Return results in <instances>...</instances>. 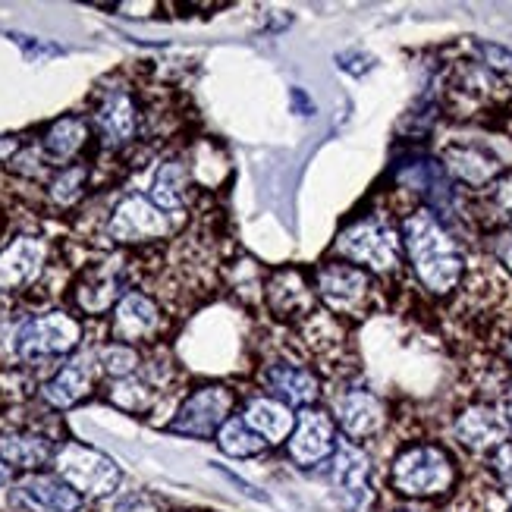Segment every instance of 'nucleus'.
I'll use <instances>...</instances> for the list:
<instances>
[{"label": "nucleus", "mask_w": 512, "mask_h": 512, "mask_svg": "<svg viewBox=\"0 0 512 512\" xmlns=\"http://www.w3.org/2000/svg\"><path fill=\"white\" fill-rule=\"evenodd\" d=\"M48 249L35 236H19L16 242L0 252V293H13L38 280Z\"/></svg>", "instance_id": "9"}, {"label": "nucleus", "mask_w": 512, "mask_h": 512, "mask_svg": "<svg viewBox=\"0 0 512 512\" xmlns=\"http://www.w3.org/2000/svg\"><path fill=\"white\" fill-rule=\"evenodd\" d=\"M333 450H337L333 447V428L324 412L305 409L302 415H296V428L289 434V456L299 465H315Z\"/></svg>", "instance_id": "12"}, {"label": "nucleus", "mask_w": 512, "mask_h": 512, "mask_svg": "<svg viewBox=\"0 0 512 512\" xmlns=\"http://www.w3.org/2000/svg\"><path fill=\"white\" fill-rule=\"evenodd\" d=\"M393 487L406 497H440L456 484V465L434 443H415L396 456L390 469Z\"/></svg>", "instance_id": "2"}, {"label": "nucleus", "mask_w": 512, "mask_h": 512, "mask_svg": "<svg viewBox=\"0 0 512 512\" xmlns=\"http://www.w3.org/2000/svg\"><path fill=\"white\" fill-rule=\"evenodd\" d=\"M246 425L258 434V437H264L267 443H280V440H286L289 434H293V428H296V415H293V409H289L286 403H280V399H271V396H258V399H252L249 403V409H246Z\"/></svg>", "instance_id": "18"}, {"label": "nucleus", "mask_w": 512, "mask_h": 512, "mask_svg": "<svg viewBox=\"0 0 512 512\" xmlns=\"http://www.w3.org/2000/svg\"><path fill=\"white\" fill-rule=\"evenodd\" d=\"M117 280L110 277V274H95L92 280H88L82 289H79V305L85 308V311H92V315H98V311H107L110 305L117 302Z\"/></svg>", "instance_id": "26"}, {"label": "nucleus", "mask_w": 512, "mask_h": 512, "mask_svg": "<svg viewBox=\"0 0 512 512\" xmlns=\"http://www.w3.org/2000/svg\"><path fill=\"white\" fill-rule=\"evenodd\" d=\"M98 362L110 377L123 381V377H132V371L139 368V352H136V346H129V343H110V346L101 349Z\"/></svg>", "instance_id": "27"}, {"label": "nucleus", "mask_w": 512, "mask_h": 512, "mask_svg": "<svg viewBox=\"0 0 512 512\" xmlns=\"http://www.w3.org/2000/svg\"><path fill=\"white\" fill-rule=\"evenodd\" d=\"M494 198H497L500 211H506V217H512V173H509V176H503V180L497 183Z\"/></svg>", "instance_id": "30"}, {"label": "nucleus", "mask_w": 512, "mask_h": 512, "mask_svg": "<svg viewBox=\"0 0 512 512\" xmlns=\"http://www.w3.org/2000/svg\"><path fill=\"white\" fill-rule=\"evenodd\" d=\"M107 233L114 242H148L170 233V217L145 195H126L110 214Z\"/></svg>", "instance_id": "6"}, {"label": "nucleus", "mask_w": 512, "mask_h": 512, "mask_svg": "<svg viewBox=\"0 0 512 512\" xmlns=\"http://www.w3.org/2000/svg\"><path fill=\"white\" fill-rule=\"evenodd\" d=\"M88 390H92V359L82 355V359L63 365L51 381L41 387V396H44V403L54 409H70Z\"/></svg>", "instance_id": "16"}, {"label": "nucleus", "mask_w": 512, "mask_h": 512, "mask_svg": "<svg viewBox=\"0 0 512 512\" xmlns=\"http://www.w3.org/2000/svg\"><path fill=\"white\" fill-rule=\"evenodd\" d=\"M161 330V311L148 296L126 293L114 308V337L120 343H142Z\"/></svg>", "instance_id": "14"}, {"label": "nucleus", "mask_w": 512, "mask_h": 512, "mask_svg": "<svg viewBox=\"0 0 512 512\" xmlns=\"http://www.w3.org/2000/svg\"><path fill=\"white\" fill-rule=\"evenodd\" d=\"M16 151H19V142L16 139H0V161H10Z\"/></svg>", "instance_id": "31"}, {"label": "nucleus", "mask_w": 512, "mask_h": 512, "mask_svg": "<svg viewBox=\"0 0 512 512\" xmlns=\"http://www.w3.org/2000/svg\"><path fill=\"white\" fill-rule=\"evenodd\" d=\"M186 186H189L186 167L180 161H167V164H161L158 176H154L151 202L161 211H180L186 205Z\"/></svg>", "instance_id": "21"}, {"label": "nucleus", "mask_w": 512, "mask_h": 512, "mask_svg": "<svg viewBox=\"0 0 512 512\" xmlns=\"http://www.w3.org/2000/svg\"><path fill=\"white\" fill-rule=\"evenodd\" d=\"M57 456L54 443L38 434H0V459L16 469L35 472Z\"/></svg>", "instance_id": "20"}, {"label": "nucleus", "mask_w": 512, "mask_h": 512, "mask_svg": "<svg viewBox=\"0 0 512 512\" xmlns=\"http://www.w3.org/2000/svg\"><path fill=\"white\" fill-rule=\"evenodd\" d=\"M114 403L123 409H145L151 403V393L142 381H136V377H123V381H117V387H114Z\"/></svg>", "instance_id": "28"}, {"label": "nucleus", "mask_w": 512, "mask_h": 512, "mask_svg": "<svg viewBox=\"0 0 512 512\" xmlns=\"http://www.w3.org/2000/svg\"><path fill=\"white\" fill-rule=\"evenodd\" d=\"M403 242L412 258V267L418 280L431 293L443 296L459 283L462 277V255L456 249L453 236L437 224L431 211H415L403 224Z\"/></svg>", "instance_id": "1"}, {"label": "nucleus", "mask_w": 512, "mask_h": 512, "mask_svg": "<svg viewBox=\"0 0 512 512\" xmlns=\"http://www.w3.org/2000/svg\"><path fill=\"white\" fill-rule=\"evenodd\" d=\"M506 421H509V431H512V399L506 403Z\"/></svg>", "instance_id": "35"}, {"label": "nucleus", "mask_w": 512, "mask_h": 512, "mask_svg": "<svg viewBox=\"0 0 512 512\" xmlns=\"http://www.w3.org/2000/svg\"><path fill=\"white\" fill-rule=\"evenodd\" d=\"M494 472H497V478L506 487H512V443H503V447H497V453H494Z\"/></svg>", "instance_id": "29"}, {"label": "nucleus", "mask_w": 512, "mask_h": 512, "mask_svg": "<svg viewBox=\"0 0 512 512\" xmlns=\"http://www.w3.org/2000/svg\"><path fill=\"white\" fill-rule=\"evenodd\" d=\"M453 431H456L462 447L484 453V450L503 447L506 437H509V421L503 412H497L491 406H469L456 418Z\"/></svg>", "instance_id": "10"}, {"label": "nucleus", "mask_w": 512, "mask_h": 512, "mask_svg": "<svg viewBox=\"0 0 512 512\" xmlns=\"http://www.w3.org/2000/svg\"><path fill=\"white\" fill-rule=\"evenodd\" d=\"M337 252L346 255L349 261L368 264L371 271H393L399 264V236L393 227H387L384 220L368 217L352 224L340 233L337 239Z\"/></svg>", "instance_id": "4"}, {"label": "nucleus", "mask_w": 512, "mask_h": 512, "mask_svg": "<svg viewBox=\"0 0 512 512\" xmlns=\"http://www.w3.org/2000/svg\"><path fill=\"white\" fill-rule=\"evenodd\" d=\"M264 384L271 393H277L280 403H286V406H311L318 399V377L293 362L267 365Z\"/></svg>", "instance_id": "15"}, {"label": "nucleus", "mask_w": 512, "mask_h": 512, "mask_svg": "<svg viewBox=\"0 0 512 512\" xmlns=\"http://www.w3.org/2000/svg\"><path fill=\"white\" fill-rule=\"evenodd\" d=\"M337 421L349 437H371L384 421V409L368 390H349L337 399Z\"/></svg>", "instance_id": "17"}, {"label": "nucleus", "mask_w": 512, "mask_h": 512, "mask_svg": "<svg viewBox=\"0 0 512 512\" xmlns=\"http://www.w3.org/2000/svg\"><path fill=\"white\" fill-rule=\"evenodd\" d=\"M82 337V327L76 318L63 315V311H51V315L32 318L16 337V352L26 362L32 359H48V355H66L76 349Z\"/></svg>", "instance_id": "5"}, {"label": "nucleus", "mask_w": 512, "mask_h": 512, "mask_svg": "<svg viewBox=\"0 0 512 512\" xmlns=\"http://www.w3.org/2000/svg\"><path fill=\"white\" fill-rule=\"evenodd\" d=\"M16 497L35 512H82L85 497L76 494L70 484L54 475H29L19 481Z\"/></svg>", "instance_id": "13"}, {"label": "nucleus", "mask_w": 512, "mask_h": 512, "mask_svg": "<svg viewBox=\"0 0 512 512\" xmlns=\"http://www.w3.org/2000/svg\"><path fill=\"white\" fill-rule=\"evenodd\" d=\"M333 481L352 509L371 503V462L352 440H340L333 450Z\"/></svg>", "instance_id": "8"}, {"label": "nucleus", "mask_w": 512, "mask_h": 512, "mask_svg": "<svg viewBox=\"0 0 512 512\" xmlns=\"http://www.w3.org/2000/svg\"><path fill=\"white\" fill-rule=\"evenodd\" d=\"M85 139H88V126L79 117H63L48 129V136H44V151H48L54 161H70L79 154Z\"/></svg>", "instance_id": "22"}, {"label": "nucleus", "mask_w": 512, "mask_h": 512, "mask_svg": "<svg viewBox=\"0 0 512 512\" xmlns=\"http://www.w3.org/2000/svg\"><path fill=\"white\" fill-rule=\"evenodd\" d=\"M85 180H88V170L85 164H76V167H63L54 183H51V198L60 205V208H70L76 205L82 192H85Z\"/></svg>", "instance_id": "25"}, {"label": "nucleus", "mask_w": 512, "mask_h": 512, "mask_svg": "<svg viewBox=\"0 0 512 512\" xmlns=\"http://www.w3.org/2000/svg\"><path fill=\"white\" fill-rule=\"evenodd\" d=\"M10 481H13V469H10L4 459H0V487H7Z\"/></svg>", "instance_id": "32"}, {"label": "nucleus", "mask_w": 512, "mask_h": 512, "mask_svg": "<svg viewBox=\"0 0 512 512\" xmlns=\"http://www.w3.org/2000/svg\"><path fill=\"white\" fill-rule=\"evenodd\" d=\"M217 443H220V450H224L227 456H236V459L258 456L267 447V440L258 437L242 418H230L227 425L217 431Z\"/></svg>", "instance_id": "24"}, {"label": "nucleus", "mask_w": 512, "mask_h": 512, "mask_svg": "<svg viewBox=\"0 0 512 512\" xmlns=\"http://www.w3.org/2000/svg\"><path fill=\"white\" fill-rule=\"evenodd\" d=\"M447 167L459 176V180L472 183V186H484L497 173V161H491L478 148H450Z\"/></svg>", "instance_id": "23"}, {"label": "nucleus", "mask_w": 512, "mask_h": 512, "mask_svg": "<svg viewBox=\"0 0 512 512\" xmlns=\"http://www.w3.org/2000/svg\"><path fill=\"white\" fill-rule=\"evenodd\" d=\"M371 289V277L352 264H327L318 271V296L337 311L359 305Z\"/></svg>", "instance_id": "11"}, {"label": "nucleus", "mask_w": 512, "mask_h": 512, "mask_svg": "<svg viewBox=\"0 0 512 512\" xmlns=\"http://www.w3.org/2000/svg\"><path fill=\"white\" fill-rule=\"evenodd\" d=\"M126 512H158L154 506H145V503H139V506H132V509H126Z\"/></svg>", "instance_id": "33"}, {"label": "nucleus", "mask_w": 512, "mask_h": 512, "mask_svg": "<svg viewBox=\"0 0 512 512\" xmlns=\"http://www.w3.org/2000/svg\"><path fill=\"white\" fill-rule=\"evenodd\" d=\"M95 123H98L107 145H114V148L126 145L132 136H136V126H139L136 104H132V98L126 92H110L104 98V104L98 107Z\"/></svg>", "instance_id": "19"}, {"label": "nucleus", "mask_w": 512, "mask_h": 512, "mask_svg": "<svg viewBox=\"0 0 512 512\" xmlns=\"http://www.w3.org/2000/svg\"><path fill=\"white\" fill-rule=\"evenodd\" d=\"M503 258H506V264L512 267V239L506 242V249H503Z\"/></svg>", "instance_id": "34"}, {"label": "nucleus", "mask_w": 512, "mask_h": 512, "mask_svg": "<svg viewBox=\"0 0 512 512\" xmlns=\"http://www.w3.org/2000/svg\"><path fill=\"white\" fill-rule=\"evenodd\" d=\"M233 409V393L227 387H202L195 390L183 409L173 418V431L176 434H192V437H211L230 421Z\"/></svg>", "instance_id": "7"}, {"label": "nucleus", "mask_w": 512, "mask_h": 512, "mask_svg": "<svg viewBox=\"0 0 512 512\" xmlns=\"http://www.w3.org/2000/svg\"><path fill=\"white\" fill-rule=\"evenodd\" d=\"M506 352H509V359H512V340L506 343Z\"/></svg>", "instance_id": "36"}, {"label": "nucleus", "mask_w": 512, "mask_h": 512, "mask_svg": "<svg viewBox=\"0 0 512 512\" xmlns=\"http://www.w3.org/2000/svg\"><path fill=\"white\" fill-rule=\"evenodd\" d=\"M57 478H63L82 497H107L117 491L120 469L117 462L85 447V443H63L54 456Z\"/></svg>", "instance_id": "3"}, {"label": "nucleus", "mask_w": 512, "mask_h": 512, "mask_svg": "<svg viewBox=\"0 0 512 512\" xmlns=\"http://www.w3.org/2000/svg\"><path fill=\"white\" fill-rule=\"evenodd\" d=\"M403 512H409V509H403Z\"/></svg>", "instance_id": "37"}]
</instances>
